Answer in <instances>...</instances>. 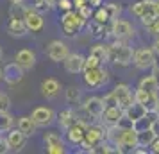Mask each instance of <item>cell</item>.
I'll return each instance as SVG.
<instances>
[{"instance_id":"obj_44","label":"cell","mask_w":159,"mask_h":154,"mask_svg":"<svg viewBox=\"0 0 159 154\" xmlns=\"http://www.w3.org/2000/svg\"><path fill=\"white\" fill-rule=\"evenodd\" d=\"M7 151H9V147H7V142H6V138H2V136H0V154L7 152Z\"/></svg>"},{"instance_id":"obj_42","label":"cell","mask_w":159,"mask_h":154,"mask_svg":"<svg viewBox=\"0 0 159 154\" xmlns=\"http://www.w3.org/2000/svg\"><path fill=\"white\" fill-rule=\"evenodd\" d=\"M150 131L156 134V136H159V117H156L154 120H152V124H150Z\"/></svg>"},{"instance_id":"obj_43","label":"cell","mask_w":159,"mask_h":154,"mask_svg":"<svg viewBox=\"0 0 159 154\" xmlns=\"http://www.w3.org/2000/svg\"><path fill=\"white\" fill-rule=\"evenodd\" d=\"M150 151L152 152H156V154H159V136H156V138H154V142H152L150 145Z\"/></svg>"},{"instance_id":"obj_46","label":"cell","mask_w":159,"mask_h":154,"mask_svg":"<svg viewBox=\"0 0 159 154\" xmlns=\"http://www.w3.org/2000/svg\"><path fill=\"white\" fill-rule=\"evenodd\" d=\"M88 6H91V7H98V6H102V0H88Z\"/></svg>"},{"instance_id":"obj_50","label":"cell","mask_w":159,"mask_h":154,"mask_svg":"<svg viewBox=\"0 0 159 154\" xmlns=\"http://www.w3.org/2000/svg\"><path fill=\"white\" fill-rule=\"evenodd\" d=\"M11 4H16V2H23V0H9Z\"/></svg>"},{"instance_id":"obj_13","label":"cell","mask_w":159,"mask_h":154,"mask_svg":"<svg viewBox=\"0 0 159 154\" xmlns=\"http://www.w3.org/2000/svg\"><path fill=\"white\" fill-rule=\"evenodd\" d=\"M45 147H47V152L50 154H63L65 152V142L59 136L57 133H47L43 136Z\"/></svg>"},{"instance_id":"obj_11","label":"cell","mask_w":159,"mask_h":154,"mask_svg":"<svg viewBox=\"0 0 159 154\" xmlns=\"http://www.w3.org/2000/svg\"><path fill=\"white\" fill-rule=\"evenodd\" d=\"M23 70L22 66H18V63H7V65L2 68V79L7 82V84H18V82L23 79Z\"/></svg>"},{"instance_id":"obj_2","label":"cell","mask_w":159,"mask_h":154,"mask_svg":"<svg viewBox=\"0 0 159 154\" xmlns=\"http://www.w3.org/2000/svg\"><path fill=\"white\" fill-rule=\"evenodd\" d=\"M130 11H132V15L141 18L143 25H147L156 16H159V4H157V0H139V2H136L130 7Z\"/></svg>"},{"instance_id":"obj_27","label":"cell","mask_w":159,"mask_h":154,"mask_svg":"<svg viewBox=\"0 0 159 154\" xmlns=\"http://www.w3.org/2000/svg\"><path fill=\"white\" fill-rule=\"evenodd\" d=\"M75 120H77V118H75V113H73V110H63L61 113H59V118H57L59 125H61L63 129L70 127V125H72Z\"/></svg>"},{"instance_id":"obj_32","label":"cell","mask_w":159,"mask_h":154,"mask_svg":"<svg viewBox=\"0 0 159 154\" xmlns=\"http://www.w3.org/2000/svg\"><path fill=\"white\" fill-rule=\"evenodd\" d=\"M104 9L107 11V15H109V20L113 22V20H116V18H120V13H122V7H120V4H106L104 6Z\"/></svg>"},{"instance_id":"obj_14","label":"cell","mask_w":159,"mask_h":154,"mask_svg":"<svg viewBox=\"0 0 159 154\" xmlns=\"http://www.w3.org/2000/svg\"><path fill=\"white\" fill-rule=\"evenodd\" d=\"M113 95H115L116 102H118V106H120L122 110H125L129 104L134 102V93L130 91V88L127 84H118V86L113 90Z\"/></svg>"},{"instance_id":"obj_51","label":"cell","mask_w":159,"mask_h":154,"mask_svg":"<svg viewBox=\"0 0 159 154\" xmlns=\"http://www.w3.org/2000/svg\"><path fill=\"white\" fill-rule=\"evenodd\" d=\"M2 77H4V75H2V68H0V81H2Z\"/></svg>"},{"instance_id":"obj_48","label":"cell","mask_w":159,"mask_h":154,"mask_svg":"<svg viewBox=\"0 0 159 154\" xmlns=\"http://www.w3.org/2000/svg\"><path fill=\"white\" fill-rule=\"evenodd\" d=\"M57 2H59V0H47L48 7H56V6H57Z\"/></svg>"},{"instance_id":"obj_40","label":"cell","mask_w":159,"mask_h":154,"mask_svg":"<svg viewBox=\"0 0 159 154\" xmlns=\"http://www.w3.org/2000/svg\"><path fill=\"white\" fill-rule=\"evenodd\" d=\"M102 102H104V108H107V106H118V102H116L115 95H113V91L111 93H107V95L102 99Z\"/></svg>"},{"instance_id":"obj_31","label":"cell","mask_w":159,"mask_h":154,"mask_svg":"<svg viewBox=\"0 0 159 154\" xmlns=\"http://www.w3.org/2000/svg\"><path fill=\"white\" fill-rule=\"evenodd\" d=\"M25 6L22 2H16V4H11V9H9V18H16V20H23L25 16Z\"/></svg>"},{"instance_id":"obj_28","label":"cell","mask_w":159,"mask_h":154,"mask_svg":"<svg viewBox=\"0 0 159 154\" xmlns=\"http://www.w3.org/2000/svg\"><path fill=\"white\" fill-rule=\"evenodd\" d=\"M156 134L150 129H143V131H138V147H148L154 142Z\"/></svg>"},{"instance_id":"obj_19","label":"cell","mask_w":159,"mask_h":154,"mask_svg":"<svg viewBox=\"0 0 159 154\" xmlns=\"http://www.w3.org/2000/svg\"><path fill=\"white\" fill-rule=\"evenodd\" d=\"M15 63H18V66H22L23 70H30L36 65V54L29 49H22L15 54Z\"/></svg>"},{"instance_id":"obj_29","label":"cell","mask_w":159,"mask_h":154,"mask_svg":"<svg viewBox=\"0 0 159 154\" xmlns=\"http://www.w3.org/2000/svg\"><path fill=\"white\" fill-rule=\"evenodd\" d=\"M91 56L93 58H97L100 63H106L109 58V49H107V45H95L93 49H91Z\"/></svg>"},{"instance_id":"obj_5","label":"cell","mask_w":159,"mask_h":154,"mask_svg":"<svg viewBox=\"0 0 159 154\" xmlns=\"http://www.w3.org/2000/svg\"><path fill=\"white\" fill-rule=\"evenodd\" d=\"M82 73H84V82H86L89 88H100V86H104L109 81L107 70H104L102 66L82 70Z\"/></svg>"},{"instance_id":"obj_24","label":"cell","mask_w":159,"mask_h":154,"mask_svg":"<svg viewBox=\"0 0 159 154\" xmlns=\"http://www.w3.org/2000/svg\"><path fill=\"white\" fill-rule=\"evenodd\" d=\"M36 122L32 120V117H20L18 118V129L29 138V136H32L34 133H36Z\"/></svg>"},{"instance_id":"obj_38","label":"cell","mask_w":159,"mask_h":154,"mask_svg":"<svg viewBox=\"0 0 159 154\" xmlns=\"http://www.w3.org/2000/svg\"><path fill=\"white\" fill-rule=\"evenodd\" d=\"M9 106H11L9 97L6 95V93H2V91H0V111H7Z\"/></svg>"},{"instance_id":"obj_3","label":"cell","mask_w":159,"mask_h":154,"mask_svg":"<svg viewBox=\"0 0 159 154\" xmlns=\"http://www.w3.org/2000/svg\"><path fill=\"white\" fill-rule=\"evenodd\" d=\"M84 23H86V20L77 13V9H75V11H73V9L65 11V15H63V18H61L63 32H65L66 36H70V38L75 36V34L84 27Z\"/></svg>"},{"instance_id":"obj_30","label":"cell","mask_w":159,"mask_h":154,"mask_svg":"<svg viewBox=\"0 0 159 154\" xmlns=\"http://www.w3.org/2000/svg\"><path fill=\"white\" fill-rule=\"evenodd\" d=\"M15 118L9 115V111H0V133H7L13 127Z\"/></svg>"},{"instance_id":"obj_12","label":"cell","mask_w":159,"mask_h":154,"mask_svg":"<svg viewBox=\"0 0 159 154\" xmlns=\"http://www.w3.org/2000/svg\"><path fill=\"white\" fill-rule=\"evenodd\" d=\"M6 142H7V147L9 151H15V152H18V151H22L23 147H25V143H27V136L23 134L18 127L16 129H9L7 131V136H6Z\"/></svg>"},{"instance_id":"obj_22","label":"cell","mask_w":159,"mask_h":154,"mask_svg":"<svg viewBox=\"0 0 159 154\" xmlns=\"http://www.w3.org/2000/svg\"><path fill=\"white\" fill-rule=\"evenodd\" d=\"M145 113H147V108H145L143 104H139V102L134 100L132 104H129V106L123 110V117L127 118L130 124H134L136 120H139V118L143 117Z\"/></svg>"},{"instance_id":"obj_33","label":"cell","mask_w":159,"mask_h":154,"mask_svg":"<svg viewBox=\"0 0 159 154\" xmlns=\"http://www.w3.org/2000/svg\"><path fill=\"white\" fill-rule=\"evenodd\" d=\"M66 100L70 104H77L80 100V90L77 86H70L66 88Z\"/></svg>"},{"instance_id":"obj_16","label":"cell","mask_w":159,"mask_h":154,"mask_svg":"<svg viewBox=\"0 0 159 154\" xmlns=\"http://www.w3.org/2000/svg\"><path fill=\"white\" fill-rule=\"evenodd\" d=\"M100 118L104 120V124L107 127L109 125H118L120 120L123 118V110L120 106H107V108H104Z\"/></svg>"},{"instance_id":"obj_8","label":"cell","mask_w":159,"mask_h":154,"mask_svg":"<svg viewBox=\"0 0 159 154\" xmlns=\"http://www.w3.org/2000/svg\"><path fill=\"white\" fill-rule=\"evenodd\" d=\"M111 34L116 38V40H129V38L134 36V27L130 25L129 22H125V20H113V25H111Z\"/></svg>"},{"instance_id":"obj_37","label":"cell","mask_w":159,"mask_h":154,"mask_svg":"<svg viewBox=\"0 0 159 154\" xmlns=\"http://www.w3.org/2000/svg\"><path fill=\"white\" fill-rule=\"evenodd\" d=\"M77 13H79L80 16H82V18H84V20H88V18H91V16H93V11H91V6H82V7L80 9H77Z\"/></svg>"},{"instance_id":"obj_26","label":"cell","mask_w":159,"mask_h":154,"mask_svg":"<svg viewBox=\"0 0 159 154\" xmlns=\"http://www.w3.org/2000/svg\"><path fill=\"white\" fill-rule=\"evenodd\" d=\"M139 90L150 91V93H157L159 91V82L156 79V75H147L139 81Z\"/></svg>"},{"instance_id":"obj_18","label":"cell","mask_w":159,"mask_h":154,"mask_svg":"<svg viewBox=\"0 0 159 154\" xmlns=\"http://www.w3.org/2000/svg\"><path fill=\"white\" fill-rule=\"evenodd\" d=\"M134 100L139 104H143L145 108H147V111H154L156 110V104H157L159 97L157 93H150V91H145V90H139L138 88L136 91H134Z\"/></svg>"},{"instance_id":"obj_17","label":"cell","mask_w":159,"mask_h":154,"mask_svg":"<svg viewBox=\"0 0 159 154\" xmlns=\"http://www.w3.org/2000/svg\"><path fill=\"white\" fill-rule=\"evenodd\" d=\"M68 54H70V52H68V47H66L63 41H59V40L52 41V43L47 47V56H48L52 61H56V63H61Z\"/></svg>"},{"instance_id":"obj_9","label":"cell","mask_w":159,"mask_h":154,"mask_svg":"<svg viewBox=\"0 0 159 154\" xmlns=\"http://www.w3.org/2000/svg\"><path fill=\"white\" fill-rule=\"evenodd\" d=\"M88 124L82 120H75L70 127H66V140L72 143V145H80V142L84 138V131H86Z\"/></svg>"},{"instance_id":"obj_10","label":"cell","mask_w":159,"mask_h":154,"mask_svg":"<svg viewBox=\"0 0 159 154\" xmlns=\"http://www.w3.org/2000/svg\"><path fill=\"white\" fill-rule=\"evenodd\" d=\"M30 117L36 122L38 127H47V125H50L56 120V113H54V110L47 108V106H39V108H36V110L32 111Z\"/></svg>"},{"instance_id":"obj_25","label":"cell","mask_w":159,"mask_h":154,"mask_svg":"<svg viewBox=\"0 0 159 154\" xmlns=\"http://www.w3.org/2000/svg\"><path fill=\"white\" fill-rule=\"evenodd\" d=\"M7 32L11 36L20 38L23 34H27V27H25V22L23 20H16V18H11L7 23Z\"/></svg>"},{"instance_id":"obj_49","label":"cell","mask_w":159,"mask_h":154,"mask_svg":"<svg viewBox=\"0 0 159 154\" xmlns=\"http://www.w3.org/2000/svg\"><path fill=\"white\" fill-rule=\"evenodd\" d=\"M154 113L159 117V100H157V104H156V110H154Z\"/></svg>"},{"instance_id":"obj_36","label":"cell","mask_w":159,"mask_h":154,"mask_svg":"<svg viewBox=\"0 0 159 154\" xmlns=\"http://www.w3.org/2000/svg\"><path fill=\"white\" fill-rule=\"evenodd\" d=\"M100 65H102L100 61L89 54L88 58H84V68H82V70H88V68H97V66H100Z\"/></svg>"},{"instance_id":"obj_52","label":"cell","mask_w":159,"mask_h":154,"mask_svg":"<svg viewBox=\"0 0 159 154\" xmlns=\"http://www.w3.org/2000/svg\"><path fill=\"white\" fill-rule=\"evenodd\" d=\"M0 58H2V47H0Z\"/></svg>"},{"instance_id":"obj_23","label":"cell","mask_w":159,"mask_h":154,"mask_svg":"<svg viewBox=\"0 0 159 154\" xmlns=\"http://www.w3.org/2000/svg\"><path fill=\"white\" fill-rule=\"evenodd\" d=\"M59 91H61V84H59L56 79L48 77V79H45V81L41 82V93H43V97H47V99H56V97L59 95Z\"/></svg>"},{"instance_id":"obj_15","label":"cell","mask_w":159,"mask_h":154,"mask_svg":"<svg viewBox=\"0 0 159 154\" xmlns=\"http://www.w3.org/2000/svg\"><path fill=\"white\" fill-rule=\"evenodd\" d=\"M123 147H130V149L138 147V131L132 125H127V127L122 125V134H120V143H118L120 152L123 151Z\"/></svg>"},{"instance_id":"obj_20","label":"cell","mask_w":159,"mask_h":154,"mask_svg":"<svg viewBox=\"0 0 159 154\" xmlns=\"http://www.w3.org/2000/svg\"><path fill=\"white\" fill-rule=\"evenodd\" d=\"M63 63H65L66 72L80 73L82 68H84V56H82V54H68V56L63 59Z\"/></svg>"},{"instance_id":"obj_4","label":"cell","mask_w":159,"mask_h":154,"mask_svg":"<svg viewBox=\"0 0 159 154\" xmlns=\"http://www.w3.org/2000/svg\"><path fill=\"white\" fill-rule=\"evenodd\" d=\"M107 49H109L107 61L115 63V65H120V66L130 65L132 54H134V52L130 50V47H127L125 43H120V40H118V43L116 45H107Z\"/></svg>"},{"instance_id":"obj_34","label":"cell","mask_w":159,"mask_h":154,"mask_svg":"<svg viewBox=\"0 0 159 154\" xmlns=\"http://www.w3.org/2000/svg\"><path fill=\"white\" fill-rule=\"evenodd\" d=\"M93 18H95V22H97V23H102V25H106L107 22H111V20H109L107 11L102 7V6H98V7H97V11L93 13Z\"/></svg>"},{"instance_id":"obj_45","label":"cell","mask_w":159,"mask_h":154,"mask_svg":"<svg viewBox=\"0 0 159 154\" xmlns=\"http://www.w3.org/2000/svg\"><path fill=\"white\" fill-rule=\"evenodd\" d=\"M72 4H73V7L75 9H80L82 6H86L88 4V0H72Z\"/></svg>"},{"instance_id":"obj_53","label":"cell","mask_w":159,"mask_h":154,"mask_svg":"<svg viewBox=\"0 0 159 154\" xmlns=\"http://www.w3.org/2000/svg\"><path fill=\"white\" fill-rule=\"evenodd\" d=\"M157 4H159V0H157Z\"/></svg>"},{"instance_id":"obj_35","label":"cell","mask_w":159,"mask_h":154,"mask_svg":"<svg viewBox=\"0 0 159 154\" xmlns=\"http://www.w3.org/2000/svg\"><path fill=\"white\" fill-rule=\"evenodd\" d=\"M104 29H106V25H102V23H89V30H91V34H93L95 38H100L102 34H104Z\"/></svg>"},{"instance_id":"obj_39","label":"cell","mask_w":159,"mask_h":154,"mask_svg":"<svg viewBox=\"0 0 159 154\" xmlns=\"http://www.w3.org/2000/svg\"><path fill=\"white\" fill-rule=\"evenodd\" d=\"M56 7L61 9V11L65 13V11H70V9H73V4H72V0H59Z\"/></svg>"},{"instance_id":"obj_6","label":"cell","mask_w":159,"mask_h":154,"mask_svg":"<svg viewBox=\"0 0 159 154\" xmlns=\"http://www.w3.org/2000/svg\"><path fill=\"white\" fill-rule=\"evenodd\" d=\"M23 22H25L27 30H30V32H39V30L43 29V25H45L43 15H41L39 11H36L34 7H27L25 9Z\"/></svg>"},{"instance_id":"obj_41","label":"cell","mask_w":159,"mask_h":154,"mask_svg":"<svg viewBox=\"0 0 159 154\" xmlns=\"http://www.w3.org/2000/svg\"><path fill=\"white\" fill-rule=\"evenodd\" d=\"M32 7L36 9V11H39V13H45L47 9H50V7H48V4H47V0H36Z\"/></svg>"},{"instance_id":"obj_47","label":"cell","mask_w":159,"mask_h":154,"mask_svg":"<svg viewBox=\"0 0 159 154\" xmlns=\"http://www.w3.org/2000/svg\"><path fill=\"white\" fill-rule=\"evenodd\" d=\"M152 50H154V54H157L159 56V38L154 41V49H152Z\"/></svg>"},{"instance_id":"obj_7","label":"cell","mask_w":159,"mask_h":154,"mask_svg":"<svg viewBox=\"0 0 159 154\" xmlns=\"http://www.w3.org/2000/svg\"><path fill=\"white\" fill-rule=\"evenodd\" d=\"M132 59H134L136 68H139V70H147L156 65V56H154L152 49H139L132 54Z\"/></svg>"},{"instance_id":"obj_21","label":"cell","mask_w":159,"mask_h":154,"mask_svg":"<svg viewBox=\"0 0 159 154\" xmlns=\"http://www.w3.org/2000/svg\"><path fill=\"white\" fill-rule=\"evenodd\" d=\"M82 108H84V111H86L89 117L100 118L102 111H104V102H102L100 97H89V99H86V100H84Z\"/></svg>"},{"instance_id":"obj_1","label":"cell","mask_w":159,"mask_h":154,"mask_svg":"<svg viewBox=\"0 0 159 154\" xmlns=\"http://www.w3.org/2000/svg\"><path fill=\"white\" fill-rule=\"evenodd\" d=\"M106 140H107V129H104L102 125H88L84 131V138L80 142V147L86 152H93Z\"/></svg>"}]
</instances>
